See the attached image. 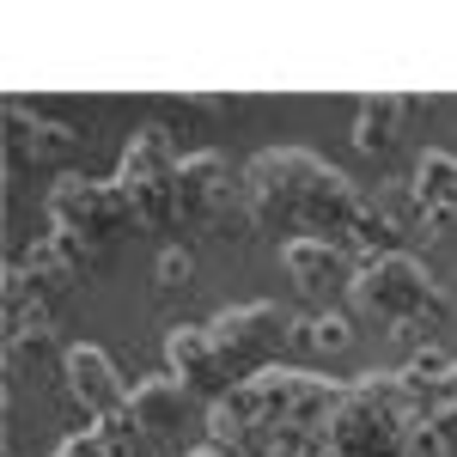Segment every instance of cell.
Wrapping results in <instances>:
<instances>
[{
    "label": "cell",
    "instance_id": "7402d4cb",
    "mask_svg": "<svg viewBox=\"0 0 457 457\" xmlns=\"http://www.w3.org/2000/svg\"><path fill=\"white\" fill-rule=\"evenodd\" d=\"M433 403H439V409H445V403H457V360H452V372L439 378V390H433ZM439 409H433V415H439Z\"/></svg>",
    "mask_w": 457,
    "mask_h": 457
},
{
    "label": "cell",
    "instance_id": "e0dca14e",
    "mask_svg": "<svg viewBox=\"0 0 457 457\" xmlns=\"http://www.w3.org/2000/svg\"><path fill=\"white\" fill-rule=\"evenodd\" d=\"M49 353H55V329H6V372L12 378H25Z\"/></svg>",
    "mask_w": 457,
    "mask_h": 457
},
{
    "label": "cell",
    "instance_id": "2e32d148",
    "mask_svg": "<svg viewBox=\"0 0 457 457\" xmlns=\"http://www.w3.org/2000/svg\"><path fill=\"white\" fill-rule=\"evenodd\" d=\"M421 110V98H409V92H372V98H360L353 110V146L360 153H390V146L403 141V122Z\"/></svg>",
    "mask_w": 457,
    "mask_h": 457
},
{
    "label": "cell",
    "instance_id": "9a60e30c",
    "mask_svg": "<svg viewBox=\"0 0 457 457\" xmlns=\"http://www.w3.org/2000/svg\"><path fill=\"white\" fill-rule=\"evenodd\" d=\"M183 409H189V385L177 372H146L129 390V421L141 427L146 439H171L183 427Z\"/></svg>",
    "mask_w": 457,
    "mask_h": 457
},
{
    "label": "cell",
    "instance_id": "30bf717a",
    "mask_svg": "<svg viewBox=\"0 0 457 457\" xmlns=\"http://www.w3.org/2000/svg\"><path fill=\"white\" fill-rule=\"evenodd\" d=\"M62 378H68V396L86 409V421L129 415V390L135 385H122V372H116V360L104 348H92V342L62 348Z\"/></svg>",
    "mask_w": 457,
    "mask_h": 457
},
{
    "label": "cell",
    "instance_id": "277c9868",
    "mask_svg": "<svg viewBox=\"0 0 457 457\" xmlns=\"http://www.w3.org/2000/svg\"><path fill=\"white\" fill-rule=\"evenodd\" d=\"M353 312L378 317L390 336H403V342H421L433 329H445V317H452V299H445V287L427 275L421 256H409V250H390L378 262H366L348 287Z\"/></svg>",
    "mask_w": 457,
    "mask_h": 457
},
{
    "label": "cell",
    "instance_id": "8fae6325",
    "mask_svg": "<svg viewBox=\"0 0 457 457\" xmlns=\"http://www.w3.org/2000/svg\"><path fill=\"white\" fill-rule=\"evenodd\" d=\"M73 146H79V135L68 122H49L25 98H6V159H12V171L19 165H62Z\"/></svg>",
    "mask_w": 457,
    "mask_h": 457
},
{
    "label": "cell",
    "instance_id": "603a6c76",
    "mask_svg": "<svg viewBox=\"0 0 457 457\" xmlns=\"http://www.w3.org/2000/svg\"><path fill=\"white\" fill-rule=\"evenodd\" d=\"M183 457H238V452H226V445H213V439H208V445H195V452H183Z\"/></svg>",
    "mask_w": 457,
    "mask_h": 457
},
{
    "label": "cell",
    "instance_id": "d6986e66",
    "mask_svg": "<svg viewBox=\"0 0 457 457\" xmlns=\"http://www.w3.org/2000/svg\"><path fill=\"white\" fill-rule=\"evenodd\" d=\"M153 275H159V293L195 287V256H189L183 245H165V250H159V262H153Z\"/></svg>",
    "mask_w": 457,
    "mask_h": 457
},
{
    "label": "cell",
    "instance_id": "4fadbf2b",
    "mask_svg": "<svg viewBox=\"0 0 457 457\" xmlns=\"http://www.w3.org/2000/svg\"><path fill=\"white\" fill-rule=\"evenodd\" d=\"M281 269L293 275V287L312 293V299H323V293H348L353 275H360V262H353L342 245H329V238H287L281 245Z\"/></svg>",
    "mask_w": 457,
    "mask_h": 457
},
{
    "label": "cell",
    "instance_id": "8992f818",
    "mask_svg": "<svg viewBox=\"0 0 457 457\" xmlns=\"http://www.w3.org/2000/svg\"><path fill=\"white\" fill-rule=\"evenodd\" d=\"M177 165H183V153H177L171 129L146 122V129L129 135L116 183H122V195H129L141 226H177Z\"/></svg>",
    "mask_w": 457,
    "mask_h": 457
},
{
    "label": "cell",
    "instance_id": "5b68a950",
    "mask_svg": "<svg viewBox=\"0 0 457 457\" xmlns=\"http://www.w3.org/2000/svg\"><path fill=\"white\" fill-rule=\"evenodd\" d=\"M49 226L68 232V238H79L92 256H104V250H116L141 220H135V208H129V195H122L116 177L68 171L55 189H49Z\"/></svg>",
    "mask_w": 457,
    "mask_h": 457
},
{
    "label": "cell",
    "instance_id": "7c38bea8",
    "mask_svg": "<svg viewBox=\"0 0 457 457\" xmlns=\"http://www.w3.org/2000/svg\"><path fill=\"white\" fill-rule=\"evenodd\" d=\"M98 262H104V256H92V250L79 245V238L55 232V226H49V232H43V238H37L25 256H19V269H25V275H31V281L43 287V293H49L55 305H62V299H68V293L86 281V275H92Z\"/></svg>",
    "mask_w": 457,
    "mask_h": 457
},
{
    "label": "cell",
    "instance_id": "ffe728a7",
    "mask_svg": "<svg viewBox=\"0 0 457 457\" xmlns=\"http://www.w3.org/2000/svg\"><path fill=\"white\" fill-rule=\"evenodd\" d=\"M403 457H452V445L433 433V421H421L415 433H409V445H403Z\"/></svg>",
    "mask_w": 457,
    "mask_h": 457
},
{
    "label": "cell",
    "instance_id": "5bb4252c",
    "mask_svg": "<svg viewBox=\"0 0 457 457\" xmlns=\"http://www.w3.org/2000/svg\"><path fill=\"white\" fill-rule=\"evenodd\" d=\"M415 202H421V232L427 238H445L457 232V153L445 146H427L415 159Z\"/></svg>",
    "mask_w": 457,
    "mask_h": 457
},
{
    "label": "cell",
    "instance_id": "3957f363",
    "mask_svg": "<svg viewBox=\"0 0 457 457\" xmlns=\"http://www.w3.org/2000/svg\"><path fill=\"white\" fill-rule=\"evenodd\" d=\"M427 415L403 385V372H360L342 396V409L329 415L323 457H403L409 433Z\"/></svg>",
    "mask_w": 457,
    "mask_h": 457
},
{
    "label": "cell",
    "instance_id": "ac0fdd59",
    "mask_svg": "<svg viewBox=\"0 0 457 457\" xmlns=\"http://www.w3.org/2000/svg\"><path fill=\"white\" fill-rule=\"evenodd\" d=\"M299 336H305L317 353H348V348H353L348 312H317V317H305V323H299Z\"/></svg>",
    "mask_w": 457,
    "mask_h": 457
},
{
    "label": "cell",
    "instance_id": "9c48e42d",
    "mask_svg": "<svg viewBox=\"0 0 457 457\" xmlns=\"http://www.w3.org/2000/svg\"><path fill=\"white\" fill-rule=\"evenodd\" d=\"M165 360H171L177 378L189 385V396H208V403H220L232 385H245V378L232 372L226 348L213 342L208 323H171V336H165Z\"/></svg>",
    "mask_w": 457,
    "mask_h": 457
},
{
    "label": "cell",
    "instance_id": "7a4b0ae2",
    "mask_svg": "<svg viewBox=\"0 0 457 457\" xmlns=\"http://www.w3.org/2000/svg\"><path fill=\"white\" fill-rule=\"evenodd\" d=\"M245 220L269 232H299V238H329L348 250L353 226L366 213V189L348 171H336L329 159H317L305 146H262L245 171Z\"/></svg>",
    "mask_w": 457,
    "mask_h": 457
},
{
    "label": "cell",
    "instance_id": "6da1fadb",
    "mask_svg": "<svg viewBox=\"0 0 457 457\" xmlns=\"http://www.w3.org/2000/svg\"><path fill=\"white\" fill-rule=\"evenodd\" d=\"M342 396H348L342 378H323L305 366H262L256 378L208 403V433L213 445L238 457H317Z\"/></svg>",
    "mask_w": 457,
    "mask_h": 457
},
{
    "label": "cell",
    "instance_id": "52a82bcc",
    "mask_svg": "<svg viewBox=\"0 0 457 457\" xmlns=\"http://www.w3.org/2000/svg\"><path fill=\"white\" fill-rule=\"evenodd\" d=\"M208 329H213V342L226 348V360H232L238 378H256L262 366H275V353L287 348V336H299V323H293L281 305H269V299L226 305Z\"/></svg>",
    "mask_w": 457,
    "mask_h": 457
},
{
    "label": "cell",
    "instance_id": "ba28073f",
    "mask_svg": "<svg viewBox=\"0 0 457 457\" xmlns=\"http://www.w3.org/2000/svg\"><path fill=\"white\" fill-rule=\"evenodd\" d=\"M232 208H245V177H232L226 165V153H183V165H177V226H195V232H208V226H226Z\"/></svg>",
    "mask_w": 457,
    "mask_h": 457
},
{
    "label": "cell",
    "instance_id": "44dd1931",
    "mask_svg": "<svg viewBox=\"0 0 457 457\" xmlns=\"http://www.w3.org/2000/svg\"><path fill=\"white\" fill-rule=\"evenodd\" d=\"M183 104H189V110H208V116H220V110H238V98H232V92H189Z\"/></svg>",
    "mask_w": 457,
    "mask_h": 457
}]
</instances>
